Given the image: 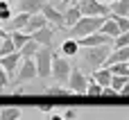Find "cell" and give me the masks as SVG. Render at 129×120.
<instances>
[{"label": "cell", "mask_w": 129, "mask_h": 120, "mask_svg": "<svg viewBox=\"0 0 129 120\" xmlns=\"http://www.w3.org/2000/svg\"><path fill=\"white\" fill-rule=\"evenodd\" d=\"M111 45H98V48H79V59H82V73H95L100 68H104L107 57L111 54Z\"/></svg>", "instance_id": "cell-1"}, {"label": "cell", "mask_w": 129, "mask_h": 120, "mask_svg": "<svg viewBox=\"0 0 129 120\" xmlns=\"http://www.w3.org/2000/svg\"><path fill=\"white\" fill-rule=\"evenodd\" d=\"M109 16H82L70 29H68V39H84V36H88V34H95V32H100V27L104 25V20H107Z\"/></svg>", "instance_id": "cell-2"}, {"label": "cell", "mask_w": 129, "mask_h": 120, "mask_svg": "<svg viewBox=\"0 0 129 120\" xmlns=\"http://www.w3.org/2000/svg\"><path fill=\"white\" fill-rule=\"evenodd\" d=\"M52 48H39L36 57H34V64H36V77L45 79V77H52Z\"/></svg>", "instance_id": "cell-3"}, {"label": "cell", "mask_w": 129, "mask_h": 120, "mask_svg": "<svg viewBox=\"0 0 129 120\" xmlns=\"http://www.w3.org/2000/svg\"><path fill=\"white\" fill-rule=\"evenodd\" d=\"M70 70H73V66H70V61L66 57H59V54L52 57V77L59 82V86H66L68 84Z\"/></svg>", "instance_id": "cell-4"}, {"label": "cell", "mask_w": 129, "mask_h": 120, "mask_svg": "<svg viewBox=\"0 0 129 120\" xmlns=\"http://www.w3.org/2000/svg\"><path fill=\"white\" fill-rule=\"evenodd\" d=\"M82 16H111V7L98 0H79L77 2Z\"/></svg>", "instance_id": "cell-5"}, {"label": "cell", "mask_w": 129, "mask_h": 120, "mask_svg": "<svg viewBox=\"0 0 129 120\" xmlns=\"http://www.w3.org/2000/svg\"><path fill=\"white\" fill-rule=\"evenodd\" d=\"M86 84H88V77L79 70V68H73L70 70V77H68V84L66 88L70 93H77V95H86Z\"/></svg>", "instance_id": "cell-6"}, {"label": "cell", "mask_w": 129, "mask_h": 120, "mask_svg": "<svg viewBox=\"0 0 129 120\" xmlns=\"http://www.w3.org/2000/svg\"><path fill=\"white\" fill-rule=\"evenodd\" d=\"M36 77V64L34 59H23L18 70H16V84H23V82H32Z\"/></svg>", "instance_id": "cell-7"}, {"label": "cell", "mask_w": 129, "mask_h": 120, "mask_svg": "<svg viewBox=\"0 0 129 120\" xmlns=\"http://www.w3.org/2000/svg\"><path fill=\"white\" fill-rule=\"evenodd\" d=\"M41 16H43L48 23H52V25H57V27L66 29V27H63V14H61V9H57L54 5L43 2V5H41Z\"/></svg>", "instance_id": "cell-8"}, {"label": "cell", "mask_w": 129, "mask_h": 120, "mask_svg": "<svg viewBox=\"0 0 129 120\" xmlns=\"http://www.w3.org/2000/svg\"><path fill=\"white\" fill-rule=\"evenodd\" d=\"M111 43H113V41H111L109 36L100 34V32L88 34V36H84V39H77V45H79V48H98V45H111Z\"/></svg>", "instance_id": "cell-9"}, {"label": "cell", "mask_w": 129, "mask_h": 120, "mask_svg": "<svg viewBox=\"0 0 129 120\" xmlns=\"http://www.w3.org/2000/svg\"><path fill=\"white\" fill-rule=\"evenodd\" d=\"M20 61H23L20 52H11V54H7V57H0V68H2L9 77H14L16 70H18V66H20Z\"/></svg>", "instance_id": "cell-10"}, {"label": "cell", "mask_w": 129, "mask_h": 120, "mask_svg": "<svg viewBox=\"0 0 129 120\" xmlns=\"http://www.w3.org/2000/svg\"><path fill=\"white\" fill-rule=\"evenodd\" d=\"M29 36H32V41L39 43V48H50L52 45V39H54V29L52 27H43V29H36Z\"/></svg>", "instance_id": "cell-11"}, {"label": "cell", "mask_w": 129, "mask_h": 120, "mask_svg": "<svg viewBox=\"0 0 129 120\" xmlns=\"http://www.w3.org/2000/svg\"><path fill=\"white\" fill-rule=\"evenodd\" d=\"M14 2L18 14H29V16L41 14V5H43V0H14Z\"/></svg>", "instance_id": "cell-12"}, {"label": "cell", "mask_w": 129, "mask_h": 120, "mask_svg": "<svg viewBox=\"0 0 129 120\" xmlns=\"http://www.w3.org/2000/svg\"><path fill=\"white\" fill-rule=\"evenodd\" d=\"M29 20V14H14L9 23H5V32H23Z\"/></svg>", "instance_id": "cell-13"}, {"label": "cell", "mask_w": 129, "mask_h": 120, "mask_svg": "<svg viewBox=\"0 0 129 120\" xmlns=\"http://www.w3.org/2000/svg\"><path fill=\"white\" fill-rule=\"evenodd\" d=\"M129 61V45L127 48H118V50H111V54L107 57L104 61V68L113 66V64H127Z\"/></svg>", "instance_id": "cell-14"}, {"label": "cell", "mask_w": 129, "mask_h": 120, "mask_svg": "<svg viewBox=\"0 0 129 120\" xmlns=\"http://www.w3.org/2000/svg\"><path fill=\"white\" fill-rule=\"evenodd\" d=\"M61 14H63V27H66V29H70V27L82 18V11H79V7H77V5H68Z\"/></svg>", "instance_id": "cell-15"}, {"label": "cell", "mask_w": 129, "mask_h": 120, "mask_svg": "<svg viewBox=\"0 0 129 120\" xmlns=\"http://www.w3.org/2000/svg\"><path fill=\"white\" fill-rule=\"evenodd\" d=\"M43 27H48V20L41 16V14H34V16H29V20H27V25H25V34H34L36 29H43Z\"/></svg>", "instance_id": "cell-16"}, {"label": "cell", "mask_w": 129, "mask_h": 120, "mask_svg": "<svg viewBox=\"0 0 129 120\" xmlns=\"http://www.w3.org/2000/svg\"><path fill=\"white\" fill-rule=\"evenodd\" d=\"M111 70L109 68H100V70H95V73H91V79L95 82V84H100L102 88H109L111 86Z\"/></svg>", "instance_id": "cell-17"}, {"label": "cell", "mask_w": 129, "mask_h": 120, "mask_svg": "<svg viewBox=\"0 0 129 120\" xmlns=\"http://www.w3.org/2000/svg\"><path fill=\"white\" fill-rule=\"evenodd\" d=\"M59 52H61V57H66V59H68V57H77V54H79V45H77L75 39H63Z\"/></svg>", "instance_id": "cell-18"}, {"label": "cell", "mask_w": 129, "mask_h": 120, "mask_svg": "<svg viewBox=\"0 0 129 120\" xmlns=\"http://www.w3.org/2000/svg\"><path fill=\"white\" fill-rule=\"evenodd\" d=\"M100 34H104V36H109L111 41L120 36V29H118V25H116V20H113L111 16H109V18L104 20V25L100 27Z\"/></svg>", "instance_id": "cell-19"}, {"label": "cell", "mask_w": 129, "mask_h": 120, "mask_svg": "<svg viewBox=\"0 0 129 120\" xmlns=\"http://www.w3.org/2000/svg\"><path fill=\"white\" fill-rule=\"evenodd\" d=\"M23 109L20 107H2L0 109V120H20Z\"/></svg>", "instance_id": "cell-20"}, {"label": "cell", "mask_w": 129, "mask_h": 120, "mask_svg": "<svg viewBox=\"0 0 129 120\" xmlns=\"http://www.w3.org/2000/svg\"><path fill=\"white\" fill-rule=\"evenodd\" d=\"M111 7V16L118 18V16H129V0H116Z\"/></svg>", "instance_id": "cell-21"}, {"label": "cell", "mask_w": 129, "mask_h": 120, "mask_svg": "<svg viewBox=\"0 0 129 120\" xmlns=\"http://www.w3.org/2000/svg\"><path fill=\"white\" fill-rule=\"evenodd\" d=\"M18 52H20V57H23V59H34V57H36V52H39V43H36V41H32V36H29V41H27Z\"/></svg>", "instance_id": "cell-22"}, {"label": "cell", "mask_w": 129, "mask_h": 120, "mask_svg": "<svg viewBox=\"0 0 129 120\" xmlns=\"http://www.w3.org/2000/svg\"><path fill=\"white\" fill-rule=\"evenodd\" d=\"M11 16H14V9H11L9 0H0V23H2V25H5V23H9V20H11Z\"/></svg>", "instance_id": "cell-23"}, {"label": "cell", "mask_w": 129, "mask_h": 120, "mask_svg": "<svg viewBox=\"0 0 129 120\" xmlns=\"http://www.w3.org/2000/svg\"><path fill=\"white\" fill-rule=\"evenodd\" d=\"M9 36H11V41H14V48H16V52L29 41V34H25V32H9Z\"/></svg>", "instance_id": "cell-24"}, {"label": "cell", "mask_w": 129, "mask_h": 120, "mask_svg": "<svg viewBox=\"0 0 129 120\" xmlns=\"http://www.w3.org/2000/svg\"><path fill=\"white\" fill-rule=\"evenodd\" d=\"M11 52H16V48H14L11 36H7V39H2V45H0V57H7V54H11Z\"/></svg>", "instance_id": "cell-25"}, {"label": "cell", "mask_w": 129, "mask_h": 120, "mask_svg": "<svg viewBox=\"0 0 129 120\" xmlns=\"http://www.w3.org/2000/svg\"><path fill=\"white\" fill-rule=\"evenodd\" d=\"M109 70H111V75L129 77V66H127V64H113V66H109Z\"/></svg>", "instance_id": "cell-26"}, {"label": "cell", "mask_w": 129, "mask_h": 120, "mask_svg": "<svg viewBox=\"0 0 129 120\" xmlns=\"http://www.w3.org/2000/svg\"><path fill=\"white\" fill-rule=\"evenodd\" d=\"M86 95H91V98L102 95V86H100V84H95L91 77H88V84H86Z\"/></svg>", "instance_id": "cell-27"}, {"label": "cell", "mask_w": 129, "mask_h": 120, "mask_svg": "<svg viewBox=\"0 0 129 120\" xmlns=\"http://www.w3.org/2000/svg\"><path fill=\"white\" fill-rule=\"evenodd\" d=\"M127 82H129V77H120V75H113V77H111V88L118 93V91H120V88H122Z\"/></svg>", "instance_id": "cell-28"}, {"label": "cell", "mask_w": 129, "mask_h": 120, "mask_svg": "<svg viewBox=\"0 0 129 120\" xmlns=\"http://www.w3.org/2000/svg\"><path fill=\"white\" fill-rule=\"evenodd\" d=\"M127 45H129V32H127V34H120V36L113 39V43H111L113 50H118V48H127Z\"/></svg>", "instance_id": "cell-29"}, {"label": "cell", "mask_w": 129, "mask_h": 120, "mask_svg": "<svg viewBox=\"0 0 129 120\" xmlns=\"http://www.w3.org/2000/svg\"><path fill=\"white\" fill-rule=\"evenodd\" d=\"M113 20H116L120 34H127V32H129V18H127V16H118V18H113Z\"/></svg>", "instance_id": "cell-30"}, {"label": "cell", "mask_w": 129, "mask_h": 120, "mask_svg": "<svg viewBox=\"0 0 129 120\" xmlns=\"http://www.w3.org/2000/svg\"><path fill=\"white\" fill-rule=\"evenodd\" d=\"M61 116H63V120H75L77 116H79V111H77V109H73V107H68Z\"/></svg>", "instance_id": "cell-31"}, {"label": "cell", "mask_w": 129, "mask_h": 120, "mask_svg": "<svg viewBox=\"0 0 129 120\" xmlns=\"http://www.w3.org/2000/svg\"><path fill=\"white\" fill-rule=\"evenodd\" d=\"M7 84H9V75H7V73H5V70L0 68V93H2V91L7 88Z\"/></svg>", "instance_id": "cell-32"}, {"label": "cell", "mask_w": 129, "mask_h": 120, "mask_svg": "<svg viewBox=\"0 0 129 120\" xmlns=\"http://www.w3.org/2000/svg\"><path fill=\"white\" fill-rule=\"evenodd\" d=\"M48 93H52V95H68L70 91L68 88H61V86H54V88H45Z\"/></svg>", "instance_id": "cell-33"}, {"label": "cell", "mask_w": 129, "mask_h": 120, "mask_svg": "<svg viewBox=\"0 0 129 120\" xmlns=\"http://www.w3.org/2000/svg\"><path fill=\"white\" fill-rule=\"evenodd\" d=\"M36 109H39L41 113H48V116L52 113V104H41V107H36Z\"/></svg>", "instance_id": "cell-34"}, {"label": "cell", "mask_w": 129, "mask_h": 120, "mask_svg": "<svg viewBox=\"0 0 129 120\" xmlns=\"http://www.w3.org/2000/svg\"><path fill=\"white\" fill-rule=\"evenodd\" d=\"M118 95H122V98H129V82L122 86V88H120V91H118Z\"/></svg>", "instance_id": "cell-35"}, {"label": "cell", "mask_w": 129, "mask_h": 120, "mask_svg": "<svg viewBox=\"0 0 129 120\" xmlns=\"http://www.w3.org/2000/svg\"><path fill=\"white\" fill-rule=\"evenodd\" d=\"M102 95H107V98H111V95H118V93H116V91H113V88L109 86V88H102Z\"/></svg>", "instance_id": "cell-36"}, {"label": "cell", "mask_w": 129, "mask_h": 120, "mask_svg": "<svg viewBox=\"0 0 129 120\" xmlns=\"http://www.w3.org/2000/svg\"><path fill=\"white\" fill-rule=\"evenodd\" d=\"M48 120H63V116H61V113H54V111H52V113L48 116Z\"/></svg>", "instance_id": "cell-37"}, {"label": "cell", "mask_w": 129, "mask_h": 120, "mask_svg": "<svg viewBox=\"0 0 129 120\" xmlns=\"http://www.w3.org/2000/svg\"><path fill=\"white\" fill-rule=\"evenodd\" d=\"M7 36H9V32H5V27L0 25V39H7Z\"/></svg>", "instance_id": "cell-38"}, {"label": "cell", "mask_w": 129, "mask_h": 120, "mask_svg": "<svg viewBox=\"0 0 129 120\" xmlns=\"http://www.w3.org/2000/svg\"><path fill=\"white\" fill-rule=\"evenodd\" d=\"M77 2H79V0H66L63 5H77ZM57 9H59V7H57Z\"/></svg>", "instance_id": "cell-39"}, {"label": "cell", "mask_w": 129, "mask_h": 120, "mask_svg": "<svg viewBox=\"0 0 129 120\" xmlns=\"http://www.w3.org/2000/svg\"><path fill=\"white\" fill-rule=\"evenodd\" d=\"M104 2H107V5H113V2H116V0H104Z\"/></svg>", "instance_id": "cell-40"}, {"label": "cell", "mask_w": 129, "mask_h": 120, "mask_svg": "<svg viewBox=\"0 0 129 120\" xmlns=\"http://www.w3.org/2000/svg\"><path fill=\"white\" fill-rule=\"evenodd\" d=\"M98 2H104V0H98ZM104 5H107V2H104Z\"/></svg>", "instance_id": "cell-41"}, {"label": "cell", "mask_w": 129, "mask_h": 120, "mask_svg": "<svg viewBox=\"0 0 129 120\" xmlns=\"http://www.w3.org/2000/svg\"><path fill=\"white\" fill-rule=\"evenodd\" d=\"M43 2H50V0H43Z\"/></svg>", "instance_id": "cell-42"}, {"label": "cell", "mask_w": 129, "mask_h": 120, "mask_svg": "<svg viewBox=\"0 0 129 120\" xmlns=\"http://www.w3.org/2000/svg\"><path fill=\"white\" fill-rule=\"evenodd\" d=\"M127 66H129V61H127Z\"/></svg>", "instance_id": "cell-43"}, {"label": "cell", "mask_w": 129, "mask_h": 120, "mask_svg": "<svg viewBox=\"0 0 129 120\" xmlns=\"http://www.w3.org/2000/svg\"><path fill=\"white\" fill-rule=\"evenodd\" d=\"M127 18H129V16H127Z\"/></svg>", "instance_id": "cell-44"}]
</instances>
